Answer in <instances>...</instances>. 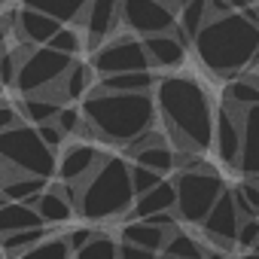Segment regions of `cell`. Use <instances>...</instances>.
I'll return each instance as SVG.
<instances>
[{
  "label": "cell",
  "mask_w": 259,
  "mask_h": 259,
  "mask_svg": "<svg viewBox=\"0 0 259 259\" xmlns=\"http://www.w3.org/2000/svg\"><path fill=\"white\" fill-rule=\"evenodd\" d=\"M19 125H25V119H22V113L16 110V104L0 101V135L13 132V128H19Z\"/></svg>",
  "instance_id": "obj_35"
},
{
  "label": "cell",
  "mask_w": 259,
  "mask_h": 259,
  "mask_svg": "<svg viewBox=\"0 0 259 259\" xmlns=\"http://www.w3.org/2000/svg\"><path fill=\"white\" fill-rule=\"evenodd\" d=\"M46 238H52V235H49V229L16 232V235H7V238H0V250H4L10 259H16V256H22L25 250H31V247H37V244H43Z\"/></svg>",
  "instance_id": "obj_27"
},
{
  "label": "cell",
  "mask_w": 259,
  "mask_h": 259,
  "mask_svg": "<svg viewBox=\"0 0 259 259\" xmlns=\"http://www.w3.org/2000/svg\"><path fill=\"white\" fill-rule=\"evenodd\" d=\"M92 85H95V70L85 61H73L70 70L58 82V95H61V101H79V98L85 101V95L92 92Z\"/></svg>",
  "instance_id": "obj_24"
},
{
  "label": "cell",
  "mask_w": 259,
  "mask_h": 259,
  "mask_svg": "<svg viewBox=\"0 0 259 259\" xmlns=\"http://www.w3.org/2000/svg\"><path fill=\"white\" fill-rule=\"evenodd\" d=\"M0 89H4V85H0Z\"/></svg>",
  "instance_id": "obj_45"
},
{
  "label": "cell",
  "mask_w": 259,
  "mask_h": 259,
  "mask_svg": "<svg viewBox=\"0 0 259 259\" xmlns=\"http://www.w3.org/2000/svg\"><path fill=\"white\" fill-rule=\"evenodd\" d=\"M171 183H174V192H177V207H174V213H177V220L192 223V226H201L204 217L210 213V207H213V204L220 201V195L226 192L223 177H220L213 168H207V165H201L198 171H183V174H177Z\"/></svg>",
  "instance_id": "obj_5"
},
{
  "label": "cell",
  "mask_w": 259,
  "mask_h": 259,
  "mask_svg": "<svg viewBox=\"0 0 259 259\" xmlns=\"http://www.w3.org/2000/svg\"><path fill=\"white\" fill-rule=\"evenodd\" d=\"M70 256H73V253L67 250V244H64L61 238H46L43 244L25 250V253L16 256V259H70Z\"/></svg>",
  "instance_id": "obj_31"
},
{
  "label": "cell",
  "mask_w": 259,
  "mask_h": 259,
  "mask_svg": "<svg viewBox=\"0 0 259 259\" xmlns=\"http://www.w3.org/2000/svg\"><path fill=\"white\" fill-rule=\"evenodd\" d=\"M165 241H168V232L150 226V223H141V220H128L122 226V244H132L138 250H147V253H162L165 250Z\"/></svg>",
  "instance_id": "obj_20"
},
{
  "label": "cell",
  "mask_w": 259,
  "mask_h": 259,
  "mask_svg": "<svg viewBox=\"0 0 259 259\" xmlns=\"http://www.w3.org/2000/svg\"><path fill=\"white\" fill-rule=\"evenodd\" d=\"M168 259H204V244H198L192 235L186 232H174L168 235L165 241V250H162Z\"/></svg>",
  "instance_id": "obj_28"
},
{
  "label": "cell",
  "mask_w": 259,
  "mask_h": 259,
  "mask_svg": "<svg viewBox=\"0 0 259 259\" xmlns=\"http://www.w3.org/2000/svg\"><path fill=\"white\" fill-rule=\"evenodd\" d=\"M156 259H168V256H165V253H156Z\"/></svg>",
  "instance_id": "obj_42"
},
{
  "label": "cell",
  "mask_w": 259,
  "mask_h": 259,
  "mask_svg": "<svg viewBox=\"0 0 259 259\" xmlns=\"http://www.w3.org/2000/svg\"><path fill=\"white\" fill-rule=\"evenodd\" d=\"M43 220V226H64L73 217V192L64 183H49V189L40 195L37 207H34Z\"/></svg>",
  "instance_id": "obj_14"
},
{
  "label": "cell",
  "mask_w": 259,
  "mask_h": 259,
  "mask_svg": "<svg viewBox=\"0 0 259 259\" xmlns=\"http://www.w3.org/2000/svg\"><path fill=\"white\" fill-rule=\"evenodd\" d=\"M16 110L22 113L25 125L40 128V125H52L58 119V113L64 110V104L55 101V98H49V95H31V98H19Z\"/></svg>",
  "instance_id": "obj_19"
},
{
  "label": "cell",
  "mask_w": 259,
  "mask_h": 259,
  "mask_svg": "<svg viewBox=\"0 0 259 259\" xmlns=\"http://www.w3.org/2000/svg\"><path fill=\"white\" fill-rule=\"evenodd\" d=\"M241 135H244V144L235 168L244 174V180H259V107L241 116Z\"/></svg>",
  "instance_id": "obj_15"
},
{
  "label": "cell",
  "mask_w": 259,
  "mask_h": 259,
  "mask_svg": "<svg viewBox=\"0 0 259 259\" xmlns=\"http://www.w3.org/2000/svg\"><path fill=\"white\" fill-rule=\"evenodd\" d=\"M31 229H46L40 213L28 204H7L0 207V238L7 235H16V232H31Z\"/></svg>",
  "instance_id": "obj_21"
},
{
  "label": "cell",
  "mask_w": 259,
  "mask_h": 259,
  "mask_svg": "<svg viewBox=\"0 0 259 259\" xmlns=\"http://www.w3.org/2000/svg\"><path fill=\"white\" fill-rule=\"evenodd\" d=\"M61 31L58 22H52L49 16H43L40 10H34L31 4L28 7H16V40L19 46H28V49H43L49 46V40Z\"/></svg>",
  "instance_id": "obj_11"
},
{
  "label": "cell",
  "mask_w": 259,
  "mask_h": 259,
  "mask_svg": "<svg viewBox=\"0 0 259 259\" xmlns=\"http://www.w3.org/2000/svg\"><path fill=\"white\" fill-rule=\"evenodd\" d=\"M207 22V4L204 0H195V4H183L180 16H177V25H174V37L183 49H189L201 31V25Z\"/></svg>",
  "instance_id": "obj_22"
},
{
  "label": "cell",
  "mask_w": 259,
  "mask_h": 259,
  "mask_svg": "<svg viewBox=\"0 0 259 259\" xmlns=\"http://www.w3.org/2000/svg\"><path fill=\"white\" fill-rule=\"evenodd\" d=\"M250 253H256V256H259V241H256V247H253V250H250Z\"/></svg>",
  "instance_id": "obj_41"
},
{
  "label": "cell",
  "mask_w": 259,
  "mask_h": 259,
  "mask_svg": "<svg viewBox=\"0 0 259 259\" xmlns=\"http://www.w3.org/2000/svg\"><path fill=\"white\" fill-rule=\"evenodd\" d=\"M79 113L98 141L122 144V147L153 132L159 122L153 95H119V92H104L98 85L85 95Z\"/></svg>",
  "instance_id": "obj_2"
},
{
  "label": "cell",
  "mask_w": 259,
  "mask_h": 259,
  "mask_svg": "<svg viewBox=\"0 0 259 259\" xmlns=\"http://www.w3.org/2000/svg\"><path fill=\"white\" fill-rule=\"evenodd\" d=\"M198 61L223 79L238 76L250 67L253 55L259 52V28L250 25L238 10L223 19H207L192 43Z\"/></svg>",
  "instance_id": "obj_3"
},
{
  "label": "cell",
  "mask_w": 259,
  "mask_h": 259,
  "mask_svg": "<svg viewBox=\"0 0 259 259\" xmlns=\"http://www.w3.org/2000/svg\"><path fill=\"white\" fill-rule=\"evenodd\" d=\"M119 259H156V253H147V250H138L132 244L119 241Z\"/></svg>",
  "instance_id": "obj_39"
},
{
  "label": "cell",
  "mask_w": 259,
  "mask_h": 259,
  "mask_svg": "<svg viewBox=\"0 0 259 259\" xmlns=\"http://www.w3.org/2000/svg\"><path fill=\"white\" fill-rule=\"evenodd\" d=\"M156 113L165 125V135L177 144L180 153L201 156L213 141V107L207 92L192 76H159L156 92Z\"/></svg>",
  "instance_id": "obj_1"
},
{
  "label": "cell",
  "mask_w": 259,
  "mask_h": 259,
  "mask_svg": "<svg viewBox=\"0 0 259 259\" xmlns=\"http://www.w3.org/2000/svg\"><path fill=\"white\" fill-rule=\"evenodd\" d=\"M70 192H73V210L89 223L128 217L135 207L128 162L119 156H107L82 183L70 186Z\"/></svg>",
  "instance_id": "obj_4"
},
{
  "label": "cell",
  "mask_w": 259,
  "mask_h": 259,
  "mask_svg": "<svg viewBox=\"0 0 259 259\" xmlns=\"http://www.w3.org/2000/svg\"><path fill=\"white\" fill-rule=\"evenodd\" d=\"M89 67L107 79V76H122V73H144V70H153L150 67V58H147V49H144V40L132 37V34H122V37H113L107 40L98 52H92V61Z\"/></svg>",
  "instance_id": "obj_7"
},
{
  "label": "cell",
  "mask_w": 259,
  "mask_h": 259,
  "mask_svg": "<svg viewBox=\"0 0 259 259\" xmlns=\"http://www.w3.org/2000/svg\"><path fill=\"white\" fill-rule=\"evenodd\" d=\"M156 82H159V76L153 70H144V73H122V76L98 79V89L119 92V95H153L156 92Z\"/></svg>",
  "instance_id": "obj_23"
},
{
  "label": "cell",
  "mask_w": 259,
  "mask_h": 259,
  "mask_svg": "<svg viewBox=\"0 0 259 259\" xmlns=\"http://www.w3.org/2000/svg\"><path fill=\"white\" fill-rule=\"evenodd\" d=\"M241 144H244L241 116H235L229 107L220 104V110H213V141H210V147L217 150L220 162H226L229 168H235L238 159H241Z\"/></svg>",
  "instance_id": "obj_10"
},
{
  "label": "cell",
  "mask_w": 259,
  "mask_h": 259,
  "mask_svg": "<svg viewBox=\"0 0 259 259\" xmlns=\"http://www.w3.org/2000/svg\"><path fill=\"white\" fill-rule=\"evenodd\" d=\"M174 207H177L174 183L162 180L153 192L135 198V207H132V213H128V220H150V217H156V213H174Z\"/></svg>",
  "instance_id": "obj_16"
},
{
  "label": "cell",
  "mask_w": 259,
  "mask_h": 259,
  "mask_svg": "<svg viewBox=\"0 0 259 259\" xmlns=\"http://www.w3.org/2000/svg\"><path fill=\"white\" fill-rule=\"evenodd\" d=\"M31 7L40 10L43 16H49L52 22H58L61 28L79 25V22H82V13H85V4H82V0H55V4H31Z\"/></svg>",
  "instance_id": "obj_26"
},
{
  "label": "cell",
  "mask_w": 259,
  "mask_h": 259,
  "mask_svg": "<svg viewBox=\"0 0 259 259\" xmlns=\"http://www.w3.org/2000/svg\"><path fill=\"white\" fill-rule=\"evenodd\" d=\"M204 235L220 247V250H229L238 238V229H241V220H238V210H235V201H232V189H226L220 195V201L210 207V213L204 217L201 223Z\"/></svg>",
  "instance_id": "obj_13"
},
{
  "label": "cell",
  "mask_w": 259,
  "mask_h": 259,
  "mask_svg": "<svg viewBox=\"0 0 259 259\" xmlns=\"http://www.w3.org/2000/svg\"><path fill=\"white\" fill-rule=\"evenodd\" d=\"M70 64H73V58L58 55V52H52L49 46H43V49H28V46H25L13 89H16L22 98L46 95V92H52V89L61 82V76L70 70Z\"/></svg>",
  "instance_id": "obj_6"
},
{
  "label": "cell",
  "mask_w": 259,
  "mask_h": 259,
  "mask_svg": "<svg viewBox=\"0 0 259 259\" xmlns=\"http://www.w3.org/2000/svg\"><path fill=\"white\" fill-rule=\"evenodd\" d=\"M0 259H4V250H0Z\"/></svg>",
  "instance_id": "obj_43"
},
{
  "label": "cell",
  "mask_w": 259,
  "mask_h": 259,
  "mask_svg": "<svg viewBox=\"0 0 259 259\" xmlns=\"http://www.w3.org/2000/svg\"><path fill=\"white\" fill-rule=\"evenodd\" d=\"M55 125H58V132L64 135V138H70V135H76L79 128H82V113H79V107H64L61 113H58V119H55Z\"/></svg>",
  "instance_id": "obj_33"
},
{
  "label": "cell",
  "mask_w": 259,
  "mask_h": 259,
  "mask_svg": "<svg viewBox=\"0 0 259 259\" xmlns=\"http://www.w3.org/2000/svg\"><path fill=\"white\" fill-rule=\"evenodd\" d=\"M241 259H259V256H256V253H244Z\"/></svg>",
  "instance_id": "obj_40"
},
{
  "label": "cell",
  "mask_w": 259,
  "mask_h": 259,
  "mask_svg": "<svg viewBox=\"0 0 259 259\" xmlns=\"http://www.w3.org/2000/svg\"><path fill=\"white\" fill-rule=\"evenodd\" d=\"M150 67H162V70H174L186 61V49L177 43L174 34H162V37H147L144 40Z\"/></svg>",
  "instance_id": "obj_17"
},
{
  "label": "cell",
  "mask_w": 259,
  "mask_h": 259,
  "mask_svg": "<svg viewBox=\"0 0 259 259\" xmlns=\"http://www.w3.org/2000/svg\"><path fill=\"white\" fill-rule=\"evenodd\" d=\"M256 13H259V7H256Z\"/></svg>",
  "instance_id": "obj_44"
},
{
  "label": "cell",
  "mask_w": 259,
  "mask_h": 259,
  "mask_svg": "<svg viewBox=\"0 0 259 259\" xmlns=\"http://www.w3.org/2000/svg\"><path fill=\"white\" fill-rule=\"evenodd\" d=\"M92 238H95V229H92V226H85V229H70L67 235H61V241L67 244V250H70L73 256H76V253L92 241Z\"/></svg>",
  "instance_id": "obj_34"
},
{
  "label": "cell",
  "mask_w": 259,
  "mask_h": 259,
  "mask_svg": "<svg viewBox=\"0 0 259 259\" xmlns=\"http://www.w3.org/2000/svg\"><path fill=\"white\" fill-rule=\"evenodd\" d=\"M235 192L247 201V207L256 213V220H259V183H253V180H241L238 186H235Z\"/></svg>",
  "instance_id": "obj_37"
},
{
  "label": "cell",
  "mask_w": 259,
  "mask_h": 259,
  "mask_svg": "<svg viewBox=\"0 0 259 259\" xmlns=\"http://www.w3.org/2000/svg\"><path fill=\"white\" fill-rule=\"evenodd\" d=\"M122 25V7L113 4V0H95V4H85V13H82V46L89 52H98L107 40H113L116 28Z\"/></svg>",
  "instance_id": "obj_9"
},
{
  "label": "cell",
  "mask_w": 259,
  "mask_h": 259,
  "mask_svg": "<svg viewBox=\"0 0 259 259\" xmlns=\"http://www.w3.org/2000/svg\"><path fill=\"white\" fill-rule=\"evenodd\" d=\"M119 7H122V28H128V34L138 40L174 34L177 16L183 10V4H159V0H125Z\"/></svg>",
  "instance_id": "obj_8"
},
{
  "label": "cell",
  "mask_w": 259,
  "mask_h": 259,
  "mask_svg": "<svg viewBox=\"0 0 259 259\" xmlns=\"http://www.w3.org/2000/svg\"><path fill=\"white\" fill-rule=\"evenodd\" d=\"M223 107H229L235 116H244L247 110L259 107V76H238L223 92Z\"/></svg>",
  "instance_id": "obj_18"
},
{
  "label": "cell",
  "mask_w": 259,
  "mask_h": 259,
  "mask_svg": "<svg viewBox=\"0 0 259 259\" xmlns=\"http://www.w3.org/2000/svg\"><path fill=\"white\" fill-rule=\"evenodd\" d=\"M73 259H119V241H116L113 235L95 232V238H92Z\"/></svg>",
  "instance_id": "obj_29"
},
{
  "label": "cell",
  "mask_w": 259,
  "mask_h": 259,
  "mask_svg": "<svg viewBox=\"0 0 259 259\" xmlns=\"http://www.w3.org/2000/svg\"><path fill=\"white\" fill-rule=\"evenodd\" d=\"M49 49L76 61V55L82 52V37H79V31H76V28H61V31L49 40Z\"/></svg>",
  "instance_id": "obj_30"
},
{
  "label": "cell",
  "mask_w": 259,
  "mask_h": 259,
  "mask_svg": "<svg viewBox=\"0 0 259 259\" xmlns=\"http://www.w3.org/2000/svg\"><path fill=\"white\" fill-rule=\"evenodd\" d=\"M132 165H141L153 174H168V171H177L174 165V147L171 144H156V147H147V150H138L132 153Z\"/></svg>",
  "instance_id": "obj_25"
},
{
  "label": "cell",
  "mask_w": 259,
  "mask_h": 259,
  "mask_svg": "<svg viewBox=\"0 0 259 259\" xmlns=\"http://www.w3.org/2000/svg\"><path fill=\"white\" fill-rule=\"evenodd\" d=\"M256 241H259V220H247V223H241L235 244H238L241 250H253Z\"/></svg>",
  "instance_id": "obj_36"
},
{
  "label": "cell",
  "mask_w": 259,
  "mask_h": 259,
  "mask_svg": "<svg viewBox=\"0 0 259 259\" xmlns=\"http://www.w3.org/2000/svg\"><path fill=\"white\" fill-rule=\"evenodd\" d=\"M128 177H132L135 198H141V195L153 192V189L162 183V177H159V174H153V171H147V168H141V165H132V162H128Z\"/></svg>",
  "instance_id": "obj_32"
},
{
  "label": "cell",
  "mask_w": 259,
  "mask_h": 259,
  "mask_svg": "<svg viewBox=\"0 0 259 259\" xmlns=\"http://www.w3.org/2000/svg\"><path fill=\"white\" fill-rule=\"evenodd\" d=\"M37 135H40V141H43L52 153L64 144V135L58 132V125H55V122H52V125H40V128H37Z\"/></svg>",
  "instance_id": "obj_38"
},
{
  "label": "cell",
  "mask_w": 259,
  "mask_h": 259,
  "mask_svg": "<svg viewBox=\"0 0 259 259\" xmlns=\"http://www.w3.org/2000/svg\"><path fill=\"white\" fill-rule=\"evenodd\" d=\"M107 159V153H101L95 144H73V147H67L64 153H61V159H58V183H64V186H76V183H82L101 162Z\"/></svg>",
  "instance_id": "obj_12"
}]
</instances>
